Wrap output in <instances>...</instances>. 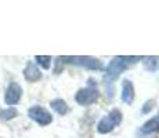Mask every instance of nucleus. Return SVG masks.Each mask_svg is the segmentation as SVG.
Masks as SVG:
<instances>
[{"mask_svg":"<svg viewBox=\"0 0 159 138\" xmlns=\"http://www.w3.org/2000/svg\"><path fill=\"white\" fill-rule=\"evenodd\" d=\"M97 98H98V90H97V87L93 83H90L86 88H82V90H79L76 93L75 100L79 105L87 106V105H91L93 102H96Z\"/></svg>","mask_w":159,"mask_h":138,"instance_id":"nucleus-3","label":"nucleus"},{"mask_svg":"<svg viewBox=\"0 0 159 138\" xmlns=\"http://www.w3.org/2000/svg\"><path fill=\"white\" fill-rule=\"evenodd\" d=\"M64 62H71L79 66H84L87 69H101V61L93 57H61Z\"/></svg>","mask_w":159,"mask_h":138,"instance_id":"nucleus-4","label":"nucleus"},{"mask_svg":"<svg viewBox=\"0 0 159 138\" xmlns=\"http://www.w3.org/2000/svg\"><path fill=\"white\" fill-rule=\"evenodd\" d=\"M143 60H145V61H143V62H144L147 69H151V70L155 69V62H157L158 57H144Z\"/></svg>","mask_w":159,"mask_h":138,"instance_id":"nucleus-13","label":"nucleus"},{"mask_svg":"<svg viewBox=\"0 0 159 138\" xmlns=\"http://www.w3.org/2000/svg\"><path fill=\"white\" fill-rule=\"evenodd\" d=\"M51 108H53L56 112L58 113V115H61V116H64V115H66L68 113V105H66V102L64 100H61V98H57V100H54V101H51Z\"/></svg>","mask_w":159,"mask_h":138,"instance_id":"nucleus-10","label":"nucleus"},{"mask_svg":"<svg viewBox=\"0 0 159 138\" xmlns=\"http://www.w3.org/2000/svg\"><path fill=\"white\" fill-rule=\"evenodd\" d=\"M158 119H159V115H158Z\"/></svg>","mask_w":159,"mask_h":138,"instance_id":"nucleus-15","label":"nucleus"},{"mask_svg":"<svg viewBox=\"0 0 159 138\" xmlns=\"http://www.w3.org/2000/svg\"><path fill=\"white\" fill-rule=\"evenodd\" d=\"M120 122H122V112L119 109H112L105 118H102L100 120L98 126H97V131L100 134L111 133Z\"/></svg>","mask_w":159,"mask_h":138,"instance_id":"nucleus-2","label":"nucleus"},{"mask_svg":"<svg viewBox=\"0 0 159 138\" xmlns=\"http://www.w3.org/2000/svg\"><path fill=\"white\" fill-rule=\"evenodd\" d=\"M134 100V87L130 80H123L122 83V101L125 104H131Z\"/></svg>","mask_w":159,"mask_h":138,"instance_id":"nucleus-8","label":"nucleus"},{"mask_svg":"<svg viewBox=\"0 0 159 138\" xmlns=\"http://www.w3.org/2000/svg\"><path fill=\"white\" fill-rule=\"evenodd\" d=\"M21 97H22V87L18 83H10V86L7 87L4 94V101L7 105H15L20 102Z\"/></svg>","mask_w":159,"mask_h":138,"instance_id":"nucleus-6","label":"nucleus"},{"mask_svg":"<svg viewBox=\"0 0 159 138\" xmlns=\"http://www.w3.org/2000/svg\"><path fill=\"white\" fill-rule=\"evenodd\" d=\"M17 116V110L14 108H8L4 110H0V120H11Z\"/></svg>","mask_w":159,"mask_h":138,"instance_id":"nucleus-11","label":"nucleus"},{"mask_svg":"<svg viewBox=\"0 0 159 138\" xmlns=\"http://www.w3.org/2000/svg\"><path fill=\"white\" fill-rule=\"evenodd\" d=\"M152 108H154V101H147L145 105L143 106V112H144V113H148Z\"/></svg>","mask_w":159,"mask_h":138,"instance_id":"nucleus-14","label":"nucleus"},{"mask_svg":"<svg viewBox=\"0 0 159 138\" xmlns=\"http://www.w3.org/2000/svg\"><path fill=\"white\" fill-rule=\"evenodd\" d=\"M24 76H25V79L28 82L33 83V82H38L42 79V72L39 70V68L33 62H28L25 69H24Z\"/></svg>","mask_w":159,"mask_h":138,"instance_id":"nucleus-7","label":"nucleus"},{"mask_svg":"<svg viewBox=\"0 0 159 138\" xmlns=\"http://www.w3.org/2000/svg\"><path fill=\"white\" fill-rule=\"evenodd\" d=\"M141 60L140 57H116L109 62L108 68H107V76L111 79H115L123 72L130 64L137 62Z\"/></svg>","mask_w":159,"mask_h":138,"instance_id":"nucleus-1","label":"nucleus"},{"mask_svg":"<svg viewBox=\"0 0 159 138\" xmlns=\"http://www.w3.org/2000/svg\"><path fill=\"white\" fill-rule=\"evenodd\" d=\"M28 116L32 119L33 122H36L40 126H47L53 122V116L50 112H47L44 108L42 106H32L28 110Z\"/></svg>","mask_w":159,"mask_h":138,"instance_id":"nucleus-5","label":"nucleus"},{"mask_svg":"<svg viewBox=\"0 0 159 138\" xmlns=\"http://www.w3.org/2000/svg\"><path fill=\"white\" fill-rule=\"evenodd\" d=\"M35 60H36V62H38L43 69H48V68H50L51 57H48V55H36Z\"/></svg>","mask_w":159,"mask_h":138,"instance_id":"nucleus-12","label":"nucleus"},{"mask_svg":"<svg viewBox=\"0 0 159 138\" xmlns=\"http://www.w3.org/2000/svg\"><path fill=\"white\" fill-rule=\"evenodd\" d=\"M157 130H159V119H158V116L147 122V123L141 127L140 133L141 134H152V133H155Z\"/></svg>","mask_w":159,"mask_h":138,"instance_id":"nucleus-9","label":"nucleus"}]
</instances>
